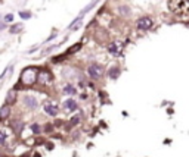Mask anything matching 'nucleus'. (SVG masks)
<instances>
[{"label":"nucleus","instance_id":"14","mask_svg":"<svg viewBox=\"0 0 189 157\" xmlns=\"http://www.w3.org/2000/svg\"><path fill=\"white\" fill-rule=\"evenodd\" d=\"M80 47H81V44H80V43H78V44H74V46H72V47H71V49H69V50L65 53V56H67V54H72V53H75V52H77Z\"/></svg>","mask_w":189,"mask_h":157},{"label":"nucleus","instance_id":"20","mask_svg":"<svg viewBox=\"0 0 189 157\" xmlns=\"http://www.w3.org/2000/svg\"><path fill=\"white\" fill-rule=\"evenodd\" d=\"M5 21H8V22L14 21V15H6V16H5Z\"/></svg>","mask_w":189,"mask_h":157},{"label":"nucleus","instance_id":"4","mask_svg":"<svg viewBox=\"0 0 189 157\" xmlns=\"http://www.w3.org/2000/svg\"><path fill=\"white\" fill-rule=\"evenodd\" d=\"M123 49H124V43L120 41V40H114L110 46H108V52L112 56H120L123 53Z\"/></svg>","mask_w":189,"mask_h":157},{"label":"nucleus","instance_id":"15","mask_svg":"<svg viewBox=\"0 0 189 157\" xmlns=\"http://www.w3.org/2000/svg\"><path fill=\"white\" fill-rule=\"evenodd\" d=\"M22 30V25L21 24H18V25H14V27H11V33L12 34H16V33H19Z\"/></svg>","mask_w":189,"mask_h":157},{"label":"nucleus","instance_id":"11","mask_svg":"<svg viewBox=\"0 0 189 157\" xmlns=\"http://www.w3.org/2000/svg\"><path fill=\"white\" fill-rule=\"evenodd\" d=\"M64 106H65L68 110H75V109H77V103H75V100H72V98H67L65 103H64Z\"/></svg>","mask_w":189,"mask_h":157},{"label":"nucleus","instance_id":"5","mask_svg":"<svg viewBox=\"0 0 189 157\" xmlns=\"http://www.w3.org/2000/svg\"><path fill=\"white\" fill-rule=\"evenodd\" d=\"M152 18H149V16H142V18H139L137 21H136V28L137 30H142V31H146V30H149L151 27H152Z\"/></svg>","mask_w":189,"mask_h":157},{"label":"nucleus","instance_id":"13","mask_svg":"<svg viewBox=\"0 0 189 157\" xmlns=\"http://www.w3.org/2000/svg\"><path fill=\"white\" fill-rule=\"evenodd\" d=\"M6 139H8L6 131H0V145H5L6 144Z\"/></svg>","mask_w":189,"mask_h":157},{"label":"nucleus","instance_id":"12","mask_svg":"<svg viewBox=\"0 0 189 157\" xmlns=\"http://www.w3.org/2000/svg\"><path fill=\"white\" fill-rule=\"evenodd\" d=\"M108 75H110V78L115 79V78H118V76H120V69H118V68H111Z\"/></svg>","mask_w":189,"mask_h":157},{"label":"nucleus","instance_id":"19","mask_svg":"<svg viewBox=\"0 0 189 157\" xmlns=\"http://www.w3.org/2000/svg\"><path fill=\"white\" fill-rule=\"evenodd\" d=\"M65 91H67V93H71V94H72V93H75V90H74L71 85H67V87H65Z\"/></svg>","mask_w":189,"mask_h":157},{"label":"nucleus","instance_id":"17","mask_svg":"<svg viewBox=\"0 0 189 157\" xmlns=\"http://www.w3.org/2000/svg\"><path fill=\"white\" fill-rule=\"evenodd\" d=\"M120 12L127 16V15H129V8H127V6H121V8H120Z\"/></svg>","mask_w":189,"mask_h":157},{"label":"nucleus","instance_id":"6","mask_svg":"<svg viewBox=\"0 0 189 157\" xmlns=\"http://www.w3.org/2000/svg\"><path fill=\"white\" fill-rule=\"evenodd\" d=\"M50 79H52V76H50V74L47 72V71H42V72H39V82L40 84H43V85H49L50 84Z\"/></svg>","mask_w":189,"mask_h":157},{"label":"nucleus","instance_id":"10","mask_svg":"<svg viewBox=\"0 0 189 157\" xmlns=\"http://www.w3.org/2000/svg\"><path fill=\"white\" fill-rule=\"evenodd\" d=\"M9 115H11V107L8 104H5L0 109V120H5L6 117H9Z\"/></svg>","mask_w":189,"mask_h":157},{"label":"nucleus","instance_id":"9","mask_svg":"<svg viewBox=\"0 0 189 157\" xmlns=\"http://www.w3.org/2000/svg\"><path fill=\"white\" fill-rule=\"evenodd\" d=\"M44 112L47 113V115H50V116H55V115H58V107L55 106V104H52V103H47V104H44Z\"/></svg>","mask_w":189,"mask_h":157},{"label":"nucleus","instance_id":"2","mask_svg":"<svg viewBox=\"0 0 189 157\" xmlns=\"http://www.w3.org/2000/svg\"><path fill=\"white\" fill-rule=\"evenodd\" d=\"M168 6L176 13H189V0H170Z\"/></svg>","mask_w":189,"mask_h":157},{"label":"nucleus","instance_id":"18","mask_svg":"<svg viewBox=\"0 0 189 157\" xmlns=\"http://www.w3.org/2000/svg\"><path fill=\"white\" fill-rule=\"evenodd\" d=\"M19 15H21V18H22V19H28V18L31 16V13H30V12H21Z\"/></svg>","mask_w":189,"mask_h":157},{"label":"nucleus","instance_id":"16","mask_svg":"<svg viewBox=\"0 0 189 157\" xmlns=\"http://www.w3.org/2000/svg\"><path fill=\"white\" fill-rule=\"evenodd\" d=\"M31 129H33L34 134H40V132H42V128H40V125H37V123H34V125L31 126Z\"/></svg>","mask_w":189,"mask_h":157},{"label":"nucleus","instance_id":"7","mask_svg":"<svg viewBox=\"0 0 189 157\" xmlns=\"http://www.w3.org/2000/svg\"><path fill=\"white\" fill-rule=\"evenodd\" d=\"M24 104L28 109H36L37 107V100L34 95H24Z\"/></svg>","mask_w":189,"mask_h":157},{"label":"nucleus","instance_id":"3","mask_svg":"<svg viewBox=\"0 0 189 157\" xmlns=\"http://www.w3.org/2000/svg\"><path fill=\"white\" fill-rule=\"evenodd\" d=\"M87 74L90 78L93 79H99L102 75H104V68L99 65V63H90L89 68H87Z\"/></svg>","mask_w":189,"mask_h":157},{"label":"nucleus","instance_id":"1","mask_svg":"<svg viewBox=\"0 0 189 157\" xmlns=\"http://www.w3.org/2000/svg\"><path fill=\"white\" fill-rule=\"evenodd\" d=\"M37 79H39V72H37L36 68H28L21 75V84H24L25 87L34 85L37 82Z\"/></svg>","mask_w":189,"mask_h":157},{"label":"nucleus","instance_id":"21","mask_svg":"<svg viewBox=\"0 0 189 157\" xmlns=\"http://www.w3.org/2000/svg\"><path fill=\"white\" fill-rule=\"evenodd\" d=\"M50 129H52V125H46V132H50Z\"/></svg>","mask_w":189,"mask_h":157},{"label":"nucleus","instance_id":"8","mask_svg":"<svg viewBox=\"0 0 189 157\" xmlns=\"http://www.w3.org/2000/svg\"><path fill=\"white\" fill-rule=\"evenodd\" d=\"M15 103H16V91H15V90H11V91L8 93V95H6V103H5V104L12 106V104H15Z\"/></svg>","mask_w":189,"mask_h":157},{"label":"nucleus","instance_id":"22","mask_svg":"<svg viewBox=\"0 0 189 157\" xmlns=\"http://www.w3.org/2000/svg\"><path fill=\"white\" fill-rule=\"evenodd\" d=\"M6 28V24H3V22H0V30H5Z\"/></svg>","mask_w":189,"mask_h":157}]
</instances>
